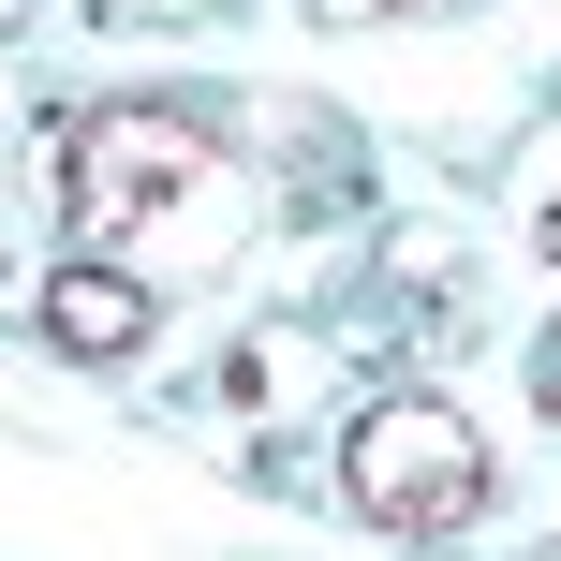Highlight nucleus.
Here are the masks:
<instances>
[{
  "label": "nucleus",
  "mask_w": 561,
  "mask_h": 561,
  "mask_svg": "<svg viewBox=\"0 0 561 561\" xmlns=\"http://www.w3.org/2000/svg\"><path fill=\"white\" fill-rule=\"evenodd\" d=\"M340 503H355L369 533H399V547L473 533V517H488V444H473V414H458V399H369L355 444H340Z\"/></svg>",
  "instance_id": "f257e3e1"
},
{
  "label": "nucleus",
  "mask_w": 561,
  "mask_h": 561,
  "mask_svg": "<svg viewBox=\"0 0 561 561\" xmlns=\"http://www.w3.org/2000/svg\"><path fill=\"white\" fill-rule=\"evenodd\" d=\"M45 178H59V222L75 237H134L148 207H178L207 178V118L193 104H104V118H75L45 148Z\"/></svg>",
  "instance_id": "f03ea898"
},
{
  "label": "nucleus",
  "mask_w": 561,
  "mask_h": 561,
  "mask_svg": "<svg viewBox=\"0 0 561 561\" xmlns=\"http://www.w3.org/2000/svg\"><path fill=\"white\" fill-rule=\"evenodd\" d=\"M45 340L89 355V369L148 355V280H118V266H45Z\"/></svg>",
  "instance_id": "7ed1b4c3"
},
{
  "label": "nucleus",
  "mask_w": 561,
  "mask_h": 561,
  "mask_svg": "<svg viewBox=\"0 0 561 561\" xmlns=\"http://www.w3.org/2000/svg\"><path fill=\"white\" fill-rule=\"evenodd\" d=\"M104 15H207V0H104Z\"/></svg>",
  "instance_id": "20e7f679"
},
{
  "label": "nucleus",
  "mask_w": 561,
  "mask_h": 561,
  "mask_svg": "<svg viewBox=\"0 0 561 561\" xmlns=\"http://www.w3.org/2000/svg\"><path fill=\"white\" fill-rule=\"evenodd\" d=\"M340 15H399V0H340Z\"/></svg>",
  "instance_id": "39448f33"
},
{
  "label": "nucleus",
  "mask_w": 561,
  "mask_h": 561,
  "mask_svg": "<svg viewBox=\"0 0 561 561\" xmlns=\"http://www.w3.org/2000/svg\"><path fill=\"white\" fill-rule=\"evenodd\" d=\"M547 252H561V207H547Z\"/></svg>",
  "instance_id": "423d86ee"
}]
</instances>
